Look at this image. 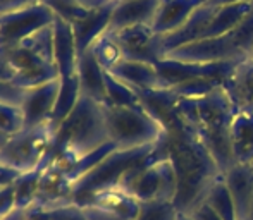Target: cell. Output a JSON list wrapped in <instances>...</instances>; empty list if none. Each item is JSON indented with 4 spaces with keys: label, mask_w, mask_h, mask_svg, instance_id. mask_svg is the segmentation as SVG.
<instances>
[{
    "label": "cell",
    "mask_w": 253,
    "mask_h": 220,
    "mask_svg": "<svg viewBox=\"0 0 253 220\" xmlns=\"http://www.w3.org/2000/svg\"><path fill=\"white\" fill-rule=\"evenodd\" d=\"M170 109L184 129L205 148L220 174L238 164L231 141V124L236 107L224 84L205 97L174 100Z\"/></svg>",
    "instance_id": "obj_1"
},
{
    "label": "cell",
    "mask_w": 253,
    "mask_h": 220,
    "mask_svg": "<svg viewBox=\"0 0 253 220\" xmlns=\"http://www.w3.org/2000/svg\"><path fill=\"white\" fill-rule=\"evenodd\" d=\"M107 143H110V138L105 109L93 98L81 93L73 112L57 127L50 151L42 167L55 165L67 174L80 158Z\"/></svg>",
    "instance_id": "obj_2"
},
{
    "label": "cell",
    "mask_w": 253,
    "mask_h": 220,
    "mask_svg": "<svg viewBox=\"0 0 253 220\" xmlns=\"http://www.w3.org/2000/svg\"><path fill=\"white\" fill-rule=\"evenodd\" d=\"M5 52L14 71L12 83L17 86L35 88L48 81L59 79L60 74L53 57V28H43Z\"/></svg>",
    "instance_id": "obj_3"
},
{
    "label": "cell",
    "mask_w": 253,
    "mask_h": 220,
    "mask_svg": "<svg viewBox=\"0 0 253 220\" xmlns=\"http://www.w3.org/2000/svg\"><path fill=\"white\" fill-rule=\"evenodd\" d=\"M105 109L107 129L110 143L117 150H136L143 147H159L167 136V127L160 117L143 104L138 107H110Z\"/></svg>",
    "instance_id": "obj_4"
},
{
    "label": "cell",
    "mask_w": 253,
    "mask_h": 220,
    "mask_svg": "<svg viewBox=\"0 0 253 220\" xmlns=\"http://www.w3.org/2000/svg\"><path fill=\"white\" fill-rule=\"evenodd\" d=\"M119 186L127 189L138 201H174L177 193V172L169 155L153 158L131 167Z\"/></svg>",
    "instance_id": "obj_5"
},
{
    "label": "cell",
    "mask_w": 253,
    "mask_h": 220,
    "mask_svg": "<svg viewBox=\"0 0 253 220\" xmlns=\"http://www.w3.org/2000/svg\"><path fill=\"white\" fill-rule=\"evenodd\" d=\"M53 134L55 131L48 122L10 134L0 148V169L14 176L40 169L50 151Z\"/></svg>",
    "instance_id": "obj_6"
},
{
    "label": "cell",
    "mask_w": 253,
    "mask_h": 220,
    "mask_svg": "<svg viewBox=\"0 0 253 220\" xmlns=\"http://www.w3.org/2000/svg\"><path fill=\"white\" fill-rule=\"evenodd\" d=\"M159 147H143L136 150H116L105 157L93 170L76 181L73 186V200L76 207H83L91 194L105 187L117 186L131 167L143 164L157 151Z\"/></svg>",
    "instance_id": "obj_7"
},
{
    "label": "cell",
    "mask_w": 253,
    "mask_h": 220,
    "mask_svg": "<svg viewBox=\"0 0 253 220\" xmlns=\"http://www.w3.org/2000/svg\"><path fill=\"white\" fill-rule=\"evenodd\" d=\"M55 21V14L42 2L24 9L0 14V50H9L26 38L48 28Z\"/></svg>",
    "instance_id": "obj_8"
},
{
    "label": "cell",
    "mask_w": 253,
    "mask_h": 220,
    "mask_svg": "<svg viewBox=\"0 0 253 220\" xmlns=\"http://www.w3.org/2000/svg\"><path fill=\"white\" fill-rule=\"evenodd\" d=\"M164 59L191 64H215L227 62V60H247L248 57L241 52V48L238 47L229 33L224 37L200 38L197 41H191L166 54Z\"/></svg>",
    "instance_id": "obj_9"
},
{
    "label": "cell",
    "mask_w": 253,
    "mask_h": 220,
    "mask_svg": "<svg viewBox=\"0 0 253 220\" xmlns=\"http://www.w3.org/2000/svg\"><path fill=\"white\" fill-rule=\"evenodd\" d=\"M241 62H245V60H227V62H215V64H191V62L162 59L160 62L155 64V67L160 74V81H162L164 90H170L176 84L184 83V81L198 79V77L224 81Z\"/></svg>",
    "instance_id": "obj_10"
},
{
    "label": "cell",
    "mask_w": 253,
    "mask_h": 220,
    "mask_svg": "<svg viewBox=\"0 0 253 220\" xmlns=\"http://www.w3.org/2000/svg\"><path fill=\"white\" fill-rule=\"evenodd\" d=\"M73 186V181L67 177V174L62 169L55 165L42 167V169H38V181L33 203L26 212H48L74 205Z\"/></svg>",
    "instance_id": "obj_11"
},
{
    "label": "cell",
    "mask_w": 253,
    "mask_h": 220,
    "mask_svg": "<svg viewBox=\"0 0 253 220\" xmlns=\"http://www.w3.org/2000/svg\"><path fill=\"white\" fill-rule=\"evenodd\" d=\"M112 35L123 50L124 59L148 62L153 66L164 59L160 35H157L152 26H131Z\"/></svg>",
    "instance_id": "obj_12"
},
{
    "label": "cell",
    "mask_w": 253,
    "mask_h": 220,
    "mask_svg": "<svg viewBox=\"0 0 253 220\" xmlns=\"http://www.w3.org/2000/svg\"><path fill=\"white\" fill-rule=\"evenodd\" d=\"M59 90L60 77L48 81L45 84H40V86L28 88L26 95L23 98V104H21L23 129H31V127H37L48 122L55 100L59 97Z\"/></svg>",
    "instance_id": "obj_13"
},
{
    "label": "cell",
    "mask_w": 253,
    "mask_h": 220,
    "mask_svg": "<svg viewBox=\"0 0 253 220\" xmlns=\"http://www.w3.org/2000/svg\"><path fill=\"white\" fill-rule=\"evenodd\" d=\"M114 77L126 83L138 93L147 91H164L160 74L153 64L140 62V60H127L123 59L114 69L107 71Z\"/></svg>",
    "instance_id": "obj_14"
},
{
    "label": "cell",
    "mask_w": 253,
    "mask_h": 220,
    "mask_svg": "<svg viewBox=\"0 0 253 220\" xmlns=\"http://www.w3.org/2000/svg\"><path fill=\"white\" fill-rule=\"evenodd\" d=\"M160 0H121L116 2L109 31L116 33L131 26H152Z\"/></svg>",
    "instance_id": "obj_15"
},
{
    "label": "cell",
    "mask_w": 253,
    "mask_h": 220,
    "mask_svg": "<svg viewBox=\"0 0 253 220\" xmlns=\"http://www.w3.org/2000/svg\"><path fill=\"white\" fill-rule=\"evenodd\" d=\"M213 12L215 9L207 3H202L197 10L190 16V19L183 24L181 28H177L176 31L169 35H164L160 37V45H162V54L166 57V54L176 50V48L183 47V45H188L191 41H197L203 38L207 28H209L210 21L213 17Z\"/></svg>",
    "instance_id": "obj_16"
},
{
    "label": "cell",
    "mask_w": 253,
    "mask_h": 220,
    "mask_svg": "<svg viewBox=\"0 0 253 220\" xmlns=\"http://www.w3.org/2000/svg\"><path fill=\"white\" fill-rule=\"evenodd\" d=\"M114 7H116V2H110L102 7H97V9L90 10V14H88L86 17H83L81 21L73 24L78 57L81 54H84L103 33L109 31Z\"/></svg>",
    "instance_id": "obj_17"
},
{
    "label": "cell",
    "mask_w": 253,
    "mask_h": 220,
    "mask_svg": "<svg viewBox=\"0 0 253 220\" xmlns=\"http://www.w3.org/2000/svg\"><path fill=\"white\" fill-rule=\"evenodd\" d=\"M53 28V57H55L57 69L60 77H69L76 74L78 50L74 41L73 24L55 17Z\"/></svg>",
    "instance_id": "obj_18"
},
{
    "label": "cell",
    "mask_w": 253,
    "mask_h": 220,
    "mask_svg": "<svg viewBox=\"0 0 253 220\" xmlns=\"http://www.w3.org/2000/svg\"><path fill=\"white\" fill-rule=\"evenodd\" d=\"M203 3V0H160L159 10L152 23V30L164 37L181 28L190 16Z\"/></svg>",
    "instance_id": "obj_19"
},
{
    "label": "cell",
    "mask_w": 253,
    "mask_h": 220,
    "mask_svg": "<svg viewBox=\"0 0 253 220\" xmlns=\"http://www.w3.org/2000/svg\"><path fill=\"white\" fill-rule=\"evenodd\" d=\"M226 186L233 196L238 220H245L253 196V169L250 164H234L222 174Z\"/></svg>",
    "instance_id": "obj_20"
},
{
    "label": "cell",
    "mask_w": 253,
    "mask_h": 220,
    "mask_svg": "<svg viewBox=\"0 0 253 220\" xmlns=\"http://www.w3.org/2000/svg\"><path fill=\"white\" fill-rule=\"evenodd\" d=\"M76 76L80 81V90L83 95L93 98L95 102L107 104V88H105V71L97 62L90 50L78 57Z\"/></svg>",
    "instance_id": "obj_21"
},
{
    "label": "cell",
    "mask_w": 253,
    "mask_h": 220,
    "mask_svg": "<svg viewBox=\"0 0 253 220\" xmlns=\"http://www.w3.org/2000/svg\"><path fill=\"white\" fill-rule=\"evenodd\" d=\"M84 205H97V207L105 208V210L112 212V214L119 215V217L126 220H134L138 212H140V201L127 189L119 186V184L112 187H105L102 191H97L95 194H91L90 200Z\"/></svg>",
    "instance_id": "obj_22"
},
{
    "label": "cell",
    "mask_w": 253,
    "mask_h": 220,
    "mask_svg": "<svg viewBox=\"0 0 253 220\" xmlns=\"http://www.w3.org/2000/svg\"><path fill=\"white\" fill-rule=\"evenodd\" d=\"M222 84L229 93L236 110H253V59H247L245 62H241L222 81Z\"/></svg>",
    "instance_id": "obj_23"
},
{
    "label": "cell",
    "mask_w": 253,
    "mask_h": 220,
    "mask_svg": "<svg viewBox=\"0 0 253 220\" xmlns=\"http://www.w3.org/2000/svg\"><path fill=\"white\" fill-rule=\"evenodd\" d=\"M231 141L236 162L250 164L253 160V110H236L231 124Z\"/></svg>",
    "instance_id": "obj_24"
},
{
    "label": "cell",
    "mask_w": 253,
    "mask_h": 220,
    "mask_svg": "<svg viewBox=\"0 0 253 220\" xmlns=\"http://www.w3.org/2000/svg\"><path fill=\"white\" fill-rule=\"evenodd\" d=\"M252 9L250 3H233V5L217 7L213 17L207 28L203 38H213V37H224L236 30L241 24V21L247 17V14Z\"/></svg>",
    "instance_id": "obj_25"
},
{
    "label": "cell",
    "mask_w": 253,
    "mask_h": 220,
    "mask_svg": "<svg viewBox=\"0 0 253 220\" xmlns=\"http://www.w3.org/2000/svg\"><path fill=\"white\" fill-rule=\"evenodd\" d=\"M81 95L80 90V81H78V76H69V77H60V90H59V97L55 100V105H53L52 115L48 119V124L52 126L53 131H57V127L67 119L73 109L76 107L78 98Z\"/></svg>",
    "instance_id": "obj_26"
},
{
    "label": "cell",
    "mask_w": 253,
    "mask_h": 220,
    "mask_svg": "<svg viewBox=\"0 0 253 220\" xmlns=\"http://www.w3.org/2000/svg\"><path fill=\"white\" fill-rule=\"evenodd\" d=\"M203 203L209 205L222 220H238L236 207H234L233 196H231L229 189H227L222 174H219L213 179V183L210 184Z\"/></svg>",
    "instance_id": "obj_27"
},
{
    "label": "cell",
    "mask_w": 253,
    "mask_h": 220,
    "mask_svg": "<svg viewBox=\"0 0 253 220\" xmlns=\"http://www.w3.org/2000/svg\"><path fill=\"white\" fill-rule=\"evenodd\" d=\"M105 88H107V104L110 107H138L141 105V97L126 83L114 77L105 71Z\"/></svg>",
    "instance_id": "obj_28"
},
{
    "label": "cell",
    "mask_w": 253,
    "mask_h": 220,
    "mask_svg": "<svg viewBox=\"0 0 253 220\" xmlns=\"http://www.w3.org/2000/svg\"><path fill=\"white\" fill-rule=\"evenodd\" d=\"M88 50L93 54V57L97 59V62L100 64L103 71L114 69L124 59L123 50H121L119 43L116 41V38H114V35L110 31L103 33Z\"/></svg>",
    "instance_id": "obj_29"
},
{
    "label": "cell",
    "mask_w": 253,
    "mask_h": 220,
    "mask_svg": "<svg viewBox=\"0 0 253 220\" xmlns=\"http://www.w3.org/2000/svg\"><path fill=\"white\" fill-rule=\"evenodd\" d=\"M40 2L43 5H47L55 14V17H59V19L66 21L69 24L78 23L83 17H86L90 14V10H93L83 5L80 0H40Z\"/></svg>",
    "instance_id": "obj_30"
},
{
    "label": "cell",
    "mask_w": 253,
    "mask_h": 220,
    "mask_svg": "<svg viewBox=\"0 0 253 220\" xmlns=\"http://www.w3.org/2000/svg\"><path fill=\"white\" fill-rule=\"evenodd\" d=\"M219 84H222V81L209 79V77H198V79L184 81V83L176 84V86L167 91L172 97V100H179V98H198V97H205L207 93L215 90Z\"/></svg>",
    "instance_id": "obj_31"
},
{
    "label": "cell",
    "mask_w": 253,
    "mask_h": 220,
    "mask_svg": "<svg viewBox=\"0 0 253 220\" xmlns=\"http://www.w3.org/2000/svg\"><path fill=\"white\" fill-rule=\"evenodd\" d=\"M179 210L174 207L172 201H141L140 212L134 220H176Z\"/></svg>",
    "instance_id": "obj_32"
},
{
    "label": "cell",
    "mask_w": 253,
    "mask_h": 220,
    "mask_svg": "<svg viewBox=\"0 0 253 220\" xmlns=\"http://www.w3.org/2000/svg\"><path fill=\"white\" fill-rule=\"evenodd\" d=\"M231 37L234 38V41H236V45L241 48V52H243L248 59H252V54H253V2H252L250 12H248L247 17L241 21L240 26L231 33Z\"/></svg>",
    "instance_id": "obj_33"
},
{
    "label": "cell",
    "mask_w": 253,
    "mask_h": 220,
    "mask_svg": "<svg viewBox=\"0 0 253 220\" xmlns=\"http://www.w3.org/2000/svg\"><path fill=\"white\" fill-rule=\"evenodd\" d=\"M23 129V112L21 107L0 102V131L7 136Z\"/></svg>",
    "instance_id": "obj_34"
},
{
    "label": "cell",
    "mask_w": 253,
    "mask_h": 220,
    "mask_svg": "<svg viewBox=\"0 0 253 220\" xmlns=\"http://www.w3.org/2000/svg\"><path fill=\"white\" fill-rule=\"evenodd\" d=\"M14 181H0V220L9 217L14 210H17Z\"/></svg>",
    "instance_id": "obj_35"
},
{
    "label": "cell",
    "mask_w": 253,
    "mask_h": 220,
    "mask_svg": "<svg viewBox=\"0 0 253 220\" xmlns=\"http://www.w3.org/2000/svg\"><path fill=\"white\" fill-rule=\"evenodd\" d=\"M24 95H26V90H24V88L17 86V84L10 83V81L0 79V102L21 107Z\"/></svg>",
    "instance_id": "obj_36"
},
{
    "label": "cell",
    "mask_w": 253,
    "mask_h": 220,
    "mask_svg": "<svg viewBox=\"0 0 253 220\" xmlns=\"http://www.w3.org/2000/svg\"><path fill=\"white\" fill-rule=\"evenodd\" d=\"M81 208V214L86 220H126L119 215L112 214V212L105 210V208H100L97 205H84V207H80Z\"/></svg>",
    "instance_id": "obj_37"
},
{
    "label": "cell",
    "mask_w": 253,
    "mask_h": 220,
    "mask_svg": "<svg viewBox=\"0 0 253 220\" xmlns=\"http://www.w3.org/2000/svg\"><path fill=\"white\" fill-rule=\"evenodd\" d=\"M38 2H40V0H0V14L12 12V10H17V9H24V7H30Z\"/></svg>",
    "instance_id": "obj_38"
},
{
    "label": "cell",
    "mask_w": 253,
    "mask_h": 220,
    "mask_svg": "<svg viewBox=\"0 0 253 220\" xmlns=\"http://www.w3.org/2000/svg\"><path fill=\"white\" fill-rule=\"evenodd\" d=\"M188 215H191L193 220H222L207 203H200L191 214H188Z\"/></svg>",
    "instance_id": "obj_39"
},
{
    "label": "cell",
    "mask_w": 253,
    "mask_h": 220,
    "mask_svg": "<svg viewBox=\"0 0 253 220\" xmlns=\"http://www.w3.org/2000/svg\"><path fill=\"white\" fill-rule=\"evenodd\" d=\"M12 77H14V71H12V67H10L9 60H7L5 52L0 50V79L10 81V83H12Z\"/></svg>",
    "instance_id": "obj_40"
},
{
    "label": "cell",
    "mask_w": 253,
    "mask_h": 220,
    "mask_svg": "<svg viewBox=\"0 0 253 220\" xmlns=\"http://www.w3.org/2000/svg\"><path fill=\"white\" fill-rule=\"evenodd\" d=\"M250 2H253V0H209V2H205V3L213 7V9H217V7L233 5V3H250Z\"/></svg>",
    "instance_id": "obj_41"
},
{
    "label": "cell",
    "mask_w": 253,
    "mask_h": 220,
    "mask_svg": "<svg viewBox=\"0 0 253 220\" xmlns=\"http://www.w3.org/2000/svg\"><path fill=\"white\" fill-rule=\"evenodd\" d=\"M83 5H86L88 9H97V7H102L105 3H102V0H80Z\"/></svg>",
    "instance_id": "obj_42"
},
{
    "label": "cell",
    "mask_w": 253,
    "mask_h": 220,
    "mask_svg": "<svg viewBox=\"0 0 253 220\" xmlns=\"http://www.w3.org/2000/svg\"><path fill=\"white\" fill-rule=\"evenodd\" d=\"M9 220H28L26 219V210H16L14 215Z\"/></svg>",
    "instance_id": "obj_43"
},
{
    "label": "cell",
    "mask_w": 253,
    "mask_h": 220,
    "mask_svg": "<svg viewBox=\"0 0 253 220\" xmlns=\"http://www.w3.org/2000/svg\"><path fill=\"white\" fill-rule=\"evenodd\" d=\"M245 220H253V196H252L250 208H248V214H247V219H245Z\"/></svg>",
    "instance_id": "obj_44"
},
{
    "label": "cell",
    "mask_w": 253,
    "mask_h": 220,
    "mask_svg": "<svg viewBox=\"0 0 253 220\" xmlns=\"http://www.w3.org/2000/svg\"><path fill=\"white\" fill-rule=\"evenodd\" d=\"M7 140H9V136H7V134H3L2 131H0V148H2L3 145H5Z\"/></svg>",
    "instance_id": "obj_45"
},
{
    "label": "cell",
    "mask_w": 253,
    "mask_h": 220,
    "mask_svg": "<svg viewBox=\"0 0 253 220\" xmlns=\"http://www.w3.org/2000/svg\"><path fill=\"white\" fill-rule=\"evenodd\" d=\"M176 220H193V219H191V215H188V214H179Z\"/></svg>",
    "instance_id": "obj_46"
},
{
    "label": "cell",
    "mask_w": 253,
    "mask_h": 220,
    "mask_svg": "<svg viewBox=\"0 0 253 220\" xmlns=\"http://www.w3.org/2000/svg\"><path fill=\"white\" fill-rule=\"evenodd\" d=\"M250 165H252V169H253V160H252V162H250Z\"/></svg>",
    "instance_id": "obj_47"
},
{
    "label": "cell",
    "mask_w": 253,
    "mask_h": 220,
    "mask_svg": "<svg viewBox=\"0 0 253 220\" xmlns=\"http://www.w3.org/2000/svg\"><path fill=\"white\" fill-rule=\"evenodd\" d=\"M205 2H209V0H203V3H205Z\"/></svg>",
    "instance_id": "obj_48"
},
{
    "label": "cell",
    "mask_w": 253,
    "mask_h": 220,
    "mask_svg": "<svg viewBox=\"0 0 253 220\" xmlns=\"http://www.w3.org/2000/svg\"><path fill=\"white\" fill-rule=\"evenodd\" d=\"M252 59H253V54H252Z\"/></svg>",
    "instance_id": "obj_49"
},
{
    "label": "cell",
    "mask_w": 253,
    "mask_h": 220,
    "mask_svg": "<svg viewBox=\"0 0 253 220\" xmlns=\"http://www.w3.org/2000/svg\"><path fill=\"white\" fill-rule=\"evenodd\" d=\"M117 2H121V0H117Z\"/></svg>",
    "instance_id": "obj_50"
}]
</instances>
